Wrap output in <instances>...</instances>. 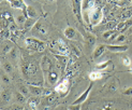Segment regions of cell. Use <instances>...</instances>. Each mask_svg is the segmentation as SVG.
<instances>
[{"label": "cell", "mask_w": 132, "mask_h": 110, "mask_svg": "<svg viewBox=\"0 0 132 110\" xmlns=\"http://www.w3.org/2000/svg\"><path fill=\"white\" fill-rule=\"evenodd\" d=\"M1 36H2V38H9V37L11 36V32H10L9 30H6V29H2Z\"/></svg>", "instance_id": "obj_32"}, {"label": "cell", "mask_w": 132, "mask_h": 110, "mask_svg": "<svg viewBox=\"0 0 132 110\" xmlns=\"http://www.w3.org/2000/svg\"><path fill=\"white\" fill-rule=\"evenodd\" d=\"M115 1H117V2H121V1H123V0H115Z\"/></svg>", "instance_id": "obj_40"}, {"label": "cell", "mask_w": 132, "mask_h": 110, "mask_svg": "<svg viewBox=\"0 0 132 110\" xmlns=\"http://www.w3.org/2000/svg\"><path fill=\"white\" fill-rule=\"evenodd\" d=\"M121 61H122V64L125 65V66H131V60H130V57L125 55V56L121 57Z\"/></svg>", "instance_id": "obj_27"}, {"label": "cell", "mask_w": 132, "mask_h": 110, "mask_svg": "<svg viewBox=\"0 0 132 110\" xmlns=\"http://www.w3.org/2000/svg\"><path fill=\"white\" fill-rule=\"evenodd\" d=\"M131 26H132V18H129V19H127V21H123V28H122L121 31H125V30L129 29Z\"/></svg>", "instance_id": "obj_23"}, {"label": "cell", "mask_w": 132, "mask_h": 110, "mask_svg": "<svg viewBox=\"0 0 132 110\" xmlns=\"http://www.w3.org/2000/svg\"><path fill=\"white\" fill-rule=\"evenodd\" d=\"M68 89H69V81H68V79H64L57 84L55 87V91L59 94L64 95V94H67Z\"/></svg>", "instance_id": "obj_7"}, {"label": "cell", "mask_w": 132, "mask_h": 110, "mask_svg": "<svg viewBox=\"0 0 132 110\" xmlns=\"http://www.w3.org/2000/svg\"><path fill=\"white\" fill-rule=\"evenodd\" d=\"M2 81L4 83H9L10 82V79H9V77L6 76V72H3L2 74Z\"/></svg>", "instance_id": "obj_36"}, {"label": "cell", "mask_w": 132, "mask_h": 110, "mask_svg": "<svg viewBox=\"0 0 132 110\" xmlns=\"http://www.w3.org/2000/svg\"><path fill=\"white\" fill-rule=\"evenodd\" d=\"M117 25H118V24H116L115 22H111V23H108V24H106V29H108V30H114V28L116 29Z\"/></svg>", "instance_id": "obj_30"}, {"label": "cell", "mask_w": 132, "mask_h": 110, "mask_svg": "<svg viewBox=\"0 0 132 110\" xmlns=\"http://www.w3.org/2000/svg\"><path fill=\"white\" fill-rule=\"evenodd\" d=\"M10 5L12 6L13 9H16V10H22L24 12V16L26 17V19L28 18V15H27V4L25 3L24 0H6Z\"/></svg>", "instance_id": "obj_3"}, {"label": "cell", "mask_w": 132, "mask_h": 110, "mask_svg": "<svg viewBox=\"0 0 132 110\" xmlns=\"http://www.w3.org/2000/svg\"><path fill=\"white\" fill-rule=\"evenodd\" d=\"M15 96H16V99H17L18 102H25L26 98H25V95H24V94H22V93H16Z\"/></svg>", "instance_id": "obj_29"}, {"label": "cell", "mask_w": 132, "mask_h": 110, "mask_svg": "<svg viewBox=\"0 0 132 110\" xmlns=\"http://www.w3.org/2000/svg\"><path fill=\"white\" fill-rule=\"evenodd\" d=\"M81 105H73L72 104L71 106H69V110H81Z\"/></svg>", "instance_id": "obj_34"}, {"label": "cell", "mask_w": 132, "mask_h": 110, "mask_svg": "<svg viewBox=\"0 0 132 110\" xmlns=\"http://www.w3.org/2000/svg\"><path fill=\"white\" fill-rule=\"evenodd\" d=\"M72 9H73V13L76 16V18L80 21V23H83V4L82 0H72Z\"/></svg>", "instance_id": "obj_4"}, {"label": "cell", "mask_w": 132, "mask_h": 110, "mask_svg": "<svg viewBox=\"0 0 132 110\" xmlns=\"http://www.w3.org/2000/svg\"><path fill=\"white\" fill-rule=\"evenodd\" d=\"M10 110H23V107L17 106V105H13V106L10 108Z\"/></svg>", "instance_id": "obj_38"}, {"label": "cell", "mask_w": 132, "mask_h": 110, "mask_svg": "<svg viewBox=\"0 0 132 110\" xmlns=\"http://www.w3.org/2000/svg\"><path fill=\"white\" fill-rule=\"evenodd\" d=\"M92 86H94V81H91V82L89 83V85H88V87H87L86 90H85V92H83L72 104H73V105H81V104H83L85 100L88 98V95H89V93H90V90L92 89Z\"/></svg>", "instance_id": "obj_6"}, {"label": "cell", "mask_w": 132, "mask_h": 110, "mask_svg": "<svg viewBox=\"0 0 132 110\" xmlns=\"http://www.w3.org/2000/svg\"><path fill=\"white\" fill-rule=\"evenodd\" d=\"M27 15H28V18H35L37 16L36 10L32 8V6H30V5L27 6Z\"/></svg>", "instance_id": "obj_17"}, {"label": "cell", "mask_w": 132, "mask_h": 110, "mask_svg": "<svg viewBox=\"0 0 132 110\" xmlns=\"http://www.w3.org/2000/svg\"><path fill=\"white\" fill-rule=\"evenodd\" d=\"M117 30H106V31H104L103 32V38L104 39H110L112 36H113L114 34H115V32H116Z\"/></svg>", "instance_id": "obj_25"}, {"label": "cell", "mask_w": 132, "mask_h": 110, "mask_svg": "<svg viewBox=\"0 0 132 110\" xmlns=\"http://www.w3.org/2000/svg\"><path fill=\"white\" fill-rule=\"evenodd\" d=\"M110 64H111V61H105V62H103V63H101V64L97 65V69H99V70H103V69L106 68Z\"/></svg>", "instance_id": "obj_24"}, {"label": "cell", "mask_w": 132, "mask_h": 110, "mask_svg": "<svg viewBox=\"0 0 132 110\" xmlns=\"http://www.w3.org/2000/svg\"><path fill=\"white\" fill-rule=\"evenodd\" d=\"M48 80L52 84H54L58 81V74L56 72V71H51L50 75H48Z\"/></svg>", "instance_id": "obj_16"}, {"label": "cell", "mask_w": 132, "mask_h": 110, "mask_svg": "<svg viewBox=\"0 0 132 110\" xmlns=\"http://www.w3.org/2000/svg\"><path fill=\"white\" fill-rule=\"evenodd\" d=\"M130 5H132V0H131V2H130Z\"/></svg>", "instance_id": "obj_43"}, {"label": "cell", "mask_w": 132, "mask_h": 110, "mask_svg": "<svg viewBox=\"0 0 132 110\" xmlns=\"http://www.w3.org/2000/svg\"><path fill=\"white\" fill-rule=\"evenodd\" d=\"M104 110H113V109H112V107H110V106H105Z\"/></svg>", "instance_id": "obj_39"}, {"label": "cell", "mask_w": 132, "mask_h": 110, "mask_svg": "<svg viewBox=\"0 0 132 110\" xmlns=\"http://www.w3.org/2000/svg\"><path fill=\"white\" fill-rule=\"evenodd\" d=\"M130 72H132V65L130 66Z\"/></svg>", "instance_id": "obj_41"}, {"label": "cell", "mask_w": 132, "mask_h": 110, "mask_svg": "<svg viewBox=\"0 0 132 110\" xmlns=\"http://www.w3.org/2000/svg\"><path fill=\"white\" fill-rule=\"evenodd\" d=\"M64 36L67 39H69V40H74V39H76L77 32L73 27H70L69 26V27L64 29Z\"/></svg>", "instance_id": "obj_10"}, {"label": "cell", "mask_w": 132, "mask_h": 110, "mask_svg": "<svg viewBox=\"0 0 132 110\" xmlns=\"http://www.w3.org/2000/svg\"><path fill=\"white\" fill-rule=\"evenodd\" d=\"M41 67H42L43 71H47V70L51 69V67H52V62H51V60H50L48 56H46V55L43 56L42 61H41Z\"/></svg>", "instance_id": "obj_12"}, {"label": "cell", "mask_w": 132, "mask_h": 110, "mask_svg": "<svg viewBox=\"0 0 132 110\" xmlns=\"http://www.w3.org/2000/svg\"><path fill=\"white\" fill-rule=\"evenodd\" d=\"M39 102H40V98L39 97H31V98H29V100H28V105H29V107H31L32 109H36L37 107H38V105H39Z\"/></svg>", "instance_id": "obj_14"}, {"label": "cell", "mask_w": 132, "mask_h": 110, "mask_svg": "<svg viewBox=\"0 0 132 110\" xmlns=\"http://www.w3.org/2000/svg\"><path fill=\"white\" fill-rule=\"evenodd\" d=\"M94 6H96L94 0H85L83 3V13H87L89 10H91Z\"/></svg>", "instance_id": "obj_13"}, {"label": "cell", "mask_w": 132, "mask_h": 110, "mask_svg": "<svg viewBox=\"0 0 132 110\" xmlns=\"http://www.w3.org/2000/svg\"><path fill=\"white\" fill-rule=\"evenodd\" d=\"M125 40H126V36H125V35H119V36H118L117 38H116V40H115V43L116 44H120L121 42H123Z\"/></svg>", "instance_id": "obj_28"}, {"label": "cell", "mask_w": 132, "mask_h": 110, "mask_svg": "<svg viewBox=\"0 0 132 110\" xmlns=\"http://www.w3.org/2000/svg\"><path fill=\"white\" fill-rule=\"evenodd\" d=\"M24 24H25V28L26 29H29V28H31L32 26L36 24V21H35V19H32V18H27Z\"/></svg>", "instance_id": "obj_20"}, {"label": "cell", "mask_w": 132, "mask_h": 110, "mask_svg": "<svg viewBox=\"0 0 132 110\" xmlns=\"http://www.w3.org/2000/svg\"><path fill=\"white\" fill-rule=\"evenodd\" d=\"M25 43L29 49H32L38 52H42L45 49V43L37 38H26Z\"/></svg>", "instance_id": "obj_2"}, {"label": "cell", "mask_w": 132, "mask_h": 110, "mask_svg": "<svg viewBox=\"0 0 132 110\" xmlns=\"http://www.w3.org/2000/svg\"><path fill=\"white\" fill-rule=\"evenodd\" d=\"M56 98H57V96H56L55 94L51 93V94H48L47 96L45 97V100H46V102L50 104V105H51V104H52L53 101H55V100H56Z\"/></svg>", "instance_id": "obj_21"}, {"label": "cell", "mask_w": 132, "mask_h": 110, "mask_svg": "<svg viewBox=\"0 0 132 110\" xmlns=\"http://www.w3.org/2000/svg\"><path fill=\"white\" fill-rule=\"evenodd\" d=\"M47 1H50V2H53V1H55V0H47Z\"/></svg>", "instance_id": "obj_42"}, {"label": "cell", "mask_w": 132, "mask_h": 110, "mask_svg": "<svg viewBox=\"0 0 132 110\" xmlns=\"http://www.w3.org/2000/svg\"><path fill=\"white\" fill-rule=\"evenodd\" d=\"M10 50H12V48L10 47L9 44H5V45H3V53H9L10 52Z\"/></svg>", "instance_id": "obj_37"}, {"label": "cell", "mask_w": 132, "mask_h": 110, "mask_svg": "<svg viewBox=\"0 0 132 110\" xmlns=\"http://www.w3.org/2000/svg\"><path fill=\"white\" fill-rule=\"evenodd\" d=\"M36 29H39V34H40L41 36L47 35V29H45V27H44L42 24H38L36 26Z\"/></svg>", "instance_id": "obj_19"}, {"label": "cell", "mask_w": 132, "mask_h": 110, "mask_svg": "<svg viewBox=\"0 0 132 110\" xmlns=\"http://www.w3.org/2000/svg\"><path fill=\"white\" fill-rule=\"evenodd\" d=\"M53 47H54V49L57 51V53L59 55H68L69 53V50H68V45L64 43L63 40H61V39H59V40L55 41L54 44H53Z\"/></svg>", "instance_id": "obj_5"}, {"label": "cell", "mask_w": 132, "mask_h": 110, "mask_svg": "<svg viewBox=\"0 0 132 110\" xmlns=\"http://www.w3.org/2000/svg\"><path fill=\"white\" fill-rule=\"evenodd\" d=\"M131 38H132V35H131Z\"/></svg>", "instance_id": "obj_44"}, {"label": "cell", "mask_w": 132, "mask_h": 110, "mask_svg": "<svg viewBox=\"0 0 132 110\" xmlns=\"http://www.w3.org/2000/svg\"><path fill=\"white\" fill-rule=\"evenodd\" d=\"M123 94L127 95V96H131V97H132V86H130V87H128V89L125 90V91H123Z\"/></svg>", "instance_id": "obj_33"}, {"label": "cell", "mask_w": 132, "mask_h": 110, "mask_svg": "<svg viewBox=\"0 0 132 110\" xmlns=\"http://www.w3.org/2000/svg\"><path fill=\"white\" fill-rule=\"evenodd\" d=\"M129 47L126 44H109L106 45V50L111 52H115V53H120V52L128 51Z\"/></svg>", "instance_id": "obj_8"}, {"label": "cell", "mask_w": 132, "mask_h": 110, "mask_svg": "<svg viewBox=\"0 0 132 110\" xmlns=\"http://www.w3.org/2000/svg\"><path fill=\"white\" fill-rule=\"evenodd\" d=\"M131 15H132V9H127L126 11L122 13V17H123V18L127 17V18L129 19V17H130Z\"/></svg>", "instance_id": "obj_31"}, {"label": "cell", "mask_w": 132, "mask_h": 110, "mask_svg": "<svg viewBox=\"0 0 132 110\" xmlns=\"http://www.w3.org/2000/svg\"><path fill=\"white\" fill-rule=\"evenodd\" d=\"M102 78V74L99 72V71H91L89 74V79L91 81H97V80H100Z\"/></svg>", "instance_id": "obj_15"}, {"label": "cell", "mask_w": 132, "mask_h": 110, "mask_svg": "<svg viewBox=\"0 0 132 110\" xmlns=\"http://www.w3.org/2000/svg\"><path fill=\"white\" fill-rule=\"evenodd\" d=\"M96 41H97V39H96L95 36H92V35L87 36V45L88 47H94V45L96 44Z\"/></svg>", "instance_id": "obj_18"}, {"label": "cell", "mask_w": 132, "mask_h": 110, "mask_svg": "<svg viewBox=\"0 0 132 110\" xmlns=\"http://www.w3.org/2000/svg\"><path fill=\"white\" fill-rule=\"evenodd\" d=\"M87 16V22L92 25V26H96L98 25L102 21V17H103V11L100 6H94L91 10H89L87 13H85Z\"/></svg>", "instance_id": "obj_1"}, {"label": "cell", "mask_w": 132, "mask_h": 110, "mask_svg": "<svg viewBox=\"0 0 132 110\" xmlns=\"http://www.w3.org/2000/svg\"><path fill=\"white\" fill-rule=\"evenodd\" d=\"M10 93L6 92V91H2V95H1V98H2V102H8L10 100Z\"/></svg>", "instance_id": "obj_22"}, {"label": "cell", "mask_w": 132, "mask_h": 110, "mask_svg": "<svg viewBox=\"0 0 132 110\" xmlns=\"http://www.w3.org/2000/svg\"><path fill=\"white\" fill-rule=\"evenodd\" d=\"M19 91H21V93L24 94V95H26V94L28 93V90H27V87H26L25 85H21V86H19Z\"/></svg>", "instance_id": "obj_35"}, {"label": "cell", "mask_w": 132, "mask_h": 110, "mask_svg": "<svg viewBox=\"0 0 132 110\" xmlns=\"http://www.w3.org/2000/svg\"><path fill=\"white\" fill-rule=\"evenodd\" d=\"M29 90L30 92L36 95V96H39L41 94H51V92H48V91H45V89L43 87H40V86H36V85H29Z\"/></svg>", "instance_id": "obj_9"}, {"label": "cell", "mask_w": 132, "mask_h": 110, "mask_svg": "<svg viewBox=\"0 0 132 110\" xmlns=\"http://www.w3.org/2000/svg\"><path fill=\"white\" fill-rule=\"evenodd\" d=\"M105 50H106V45H105V44L98 45V47L95 49V51H94V58H95V60H97V58L102 56Z\"/></svg>", "instance_id": "obj_11"}, {"label": "cell", "mask_w": 132, "mask_h": 110, "mask_svg": "<svg viewBox=\"0 0 132 110\" xmlns=\"http://www.w3.org/2000/svg\"><path fill=\"white\" fill-rule=\"evenodd\" d=\"M3 69H4V71H5L6 74H11L12 70H13V68H12L10 63H4L3 64Z\"/></svg>", "instance_id": "obj_26"}]
</instances>
